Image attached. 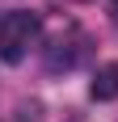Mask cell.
Listing matches in <instances>:
<instances>
[{
    "instance_id": "277c9868",
    "label": "cell",
    "mask_w": 118,
    "mask_h": 122,
    "mask_svg": "<svg viewBox=\"0 0 118 122\" xmlns=\"http://www.w3.org/2000/svg\"><path fill=\"white\" fill-rule=\"evenodd\" d=\"M38 118H42V105L38 101L34 105H21V122H38Z\"/></svg>"
},
{
    "instance_id": "7a4b0ae2",
    "label": "cell",
    "mask_w": 118,
    "mask_h": 122,
    "mask_svg": "<svg viewBox=\"0 0 118 122\" xmlns=\"http://www.w3.org/2000/svg\"><path fill=\"white\" fill-rule=\"evenodd\" d=\"M80 51H84V42L76 38V42H63V38H55L51 42V51H47V67L51 72H59V67H72V63L80 59Z\"/></svg>"
},
{
    "instance_id": "3957f363",
    "label": "cell",
    "mask_w": 118,
    "mask_h": 122,
    "mask_svg": "<svg viewBox=\"0 0 118 122\" xmlns=\"http://www.w3.org/2000/svg\"><path fill=\"white\" fill-rule=\"evenodd\" d=\"M93 101H114L118 97V63H106V67H97L93 84H89Z\"/></svg>"
},
{
    "instance_id": "6da1fadb",
    "label": "cell",
    "mask_w": 118,
    "mask_h": 122,
    "mask_svg": "<svg viewBox=\"0 0 118 122\" xmlns=\"http://www.w3.org/2000/svg\"><path fill=\"white\" fill-rule=\"evenodd\" d=\"M38 34H42V25H38L34 13H4L0 17V59L4 63H21L25 55H30V46L38 42Z\"/></svg>"
},
{
    "instance_id": "5b68a950",
    "label": "cell",
    "mask_w": 118,
    "mask_h": 122,
    "mask_svg": "<svg viewBox=\"0 0 118 122\" xmlns=\"http://www.w3.org/2000/svg\"><path fill=\"white\" fill-rule=\"evenodd\" d=\"M114 4H118V0H114Z\"/></svg>"
}]
</instances>
